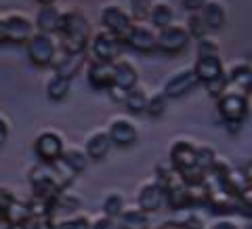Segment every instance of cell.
Masks as SVG:
<instances>
[{
	"mask_svg": "<svg viewBox=\"0 0 252 229\" xmlns=\"http://www.w3.org/2000/svg\"><path fill=\"white\" fill-rule=\"evenodd\" d=\"M0 219H2L6 225H11V227L21 225V223H28V221L32 219L28 202H21V200L15 198V200L9 204V208L2 212V217H0Z\"/></svg>",
	"mask_w": 252,
	"mask_h": 229,
	"instance_id": "603a6c76",
	"label": "cell"
},
{
	"mask_svg": "<svg viewBox=\"0 0 252 229\" xmlns=\"http://www.w3.org/2000/svg\"><path fill=\"white\" fill-rule=\"evenodd\" d=\"M109 97H112L114 101H120V103H122V101H124V97H126V93H128V91H124V89H120V86H109Z\"/></svg>",
	"mask_w": 252,
	"mask_h": 229,
	"instance_id": "74e56055",
	"label": "cell"
},
{
	"mask_svg": "<svg viewBox=\"0 0 252 229\" xmlns=\"http://www.w3.org/2000/svg\"><path fill=\"white\" fill-rule=\"evenodd\" d=\"M89 229H118V223H116V219H109L103 215V217L93 219L89 223Z\"/></svg>",
	"mask_w": 252,
	"mask_h": 229,
	"instance_id": "e575fe53",
	"label": "cell"
},
{
	"mask_svg": "<svg viewBox=\"0 0 252 229\" xmlns=\"http://www.w3.org/2000/svg\"><path fill=\"white\" fill-rule=\"evenodd\" d=\"M91 53H93L94 61L114 63L116 55L120 53V38H116L114 34H109L107 30L94 32L93 42H91Z\"/></svg>",
	"mask_w": 252,
	"mask_h": 229,
	"instance_id": "8992f818",
	"label": "cell"
},
{
	"mask_svg": "<svg viewBox=\"0 0 252 229\" xmlns=\"http://www.w3.org/2000/svg\"><path fill=\"white\" fill-rule=\"evenodd\" d=\"M227 82L235 84V89H240V93L246 95L250 91V84H252V72L246 63H242V65H233L229 76H227Z\"/></svg>",
	"mask_w": 252,
	"mask_h": 229,
	"instance_id": "cb8c5ba5",
	"label": "cell"
},
{
	"mask_svg": "<svg viewBox=\"0 0 252 229\" xmlns=\"http://www.w3.org/2000/svg\"><path fill=\"white\" fill-rule=\"evenodd\" d=\"M198 78H195L193 69H179L177 74H172L166 82H164V97L166 99H179L187 95L191 89H195Z\"/></svg>",
	"mask_w": 252,
	"mask_h": 229,
	"instance_id": "7c38bea8",
	"label": "cell"
},
{
	"mask_svg": "<svg viewBox=\"0 0 252 229\" xmlns=\"http://www.w3.org/2000/svg\"><path fill=\"white\" fill-rule=\"evenodd\" d=\"M91 219L76 215V217H67L63 221H55V229H89Z\"/></svg>",
	"mask_w": 252,
	"mask_h": 229,
	"instance_id": "1f68e13d",
	"label": "cell"
},
{
	"mask_svg": "<svg viewBox=\"0 0 252 229\" xmlns=\"http://www.w3.org/2000/svg\"><path fill=\"white\" fill-rule=\"evenodd\" d=\"M217 152L208 145H198V154H195V166H198L202 172H208L215 168L217 164Z\"/></svg>",
	"mask_w": 252,
	"mask_h": 229,
	"instance_id": "f1b7e54d",
	"label": "cell"
},
{
	"mask_svg": "<svg viewBox=\"0 0 252 229\" xmlns=\"http://www.w3.org/2000/svg\"><path fill=\"white\" fill-rule=\"evenodd\" d=\"M36 26L40 28V32H44V34H55V32H59L61 11L55 4H42L40 11L36 15Z\"/></svg>",
	"mask_w": 252,
	"mask_h": 229,
	"instance_id": "7402d4cb",
	"label": "cell"
},
{
	"mask_svg": "<svg viewBox=\"0 0 252 229\" xmlns=\"http://www.w3.org/2000/svg\"><path fill=\"white\" fill-rule=\"evenodd\" d=\"M200 11H202L200 17L204 21V26H206V30H219V28H223L227 13H225V6H223L220 0H206Z\"/></svg>",
	"mask_w": 252,
	"mask_h": 229,
	"instance_id": "ffe728a7",
	"label": "cell"
},
{
	"mask_svg": "<svg viewBox=\"0 0 252 229\" xmlns=\"http://www.w3.org/2000/svg\"><path fill=\"white\" fill-rule=\"evenodd\" d=\"M0 229H11V227H9V225H6V223H4V221H0Z\"/></svg>",
	"mask_w": 252,
	"mask_h": 229,
	"instance_id": "bcb514c9",
	"label": "cell"
},
{
	"mask_svg": "<svg viewBox=\"0 0 252 229\" xmlns=\"http://www.w3.org/2000/svg\"><path fill=\"white\" fill-rule=\"evenodd\" d=\"M204 2H206V0H181V4H183L185 9H189V11H198V9H202Z\"/></svg>",
	"mask_w": 252,
	"mask_h": 229,
	"instance_id": "60d3db41",
	"label": "cell"
},
{
	"mask_svg": "<svg viewBox=\"0 0 252 229\" xmlns=\"http://www.w3.org/2000/svg\"><path fill=\"white\" fill-rule=\"evenodd\" d=\"M0 42H6L4 40V19L0 17Z\"/></svg>",
	"mask_w": 252,
	"mask_h": 229,
	"instance_id": "ee69618b",
	"label": "cell"
},
{
	"mask_svg": "<svg viewBox=\"0 0 252 229\" xmlns=\"http://www.w3.org/2000/svg\"><path fill=\"white\" fill-rule=\"evenodd\" d=\"M6 137H9V122L4 116H0V145L6 141Z\"/></svg>",
	"mask_w": 252,
	"mask_h": 229,
	"instance_id": "ab89813d",
	"label": "cell"
},
{
	"mask_svg": "<svg viewBox=\"0 0 252 229\" xmlns=\"http://www.w3.org/2000/svg\"><path fill=\"white\" fill-rule=\"evenodd\" d=\"M139 82L137 67L128 61H116L114 63V86H120L124 91L135 89Z\"/></svg>",
	"mask_w": 252,
	"mask_h": 229,
	"instance_id": "44dd1931",
	"label": "cell"
},
{
	"mask_svg": "<svg viewBox=\"0 0 252 229\" xmlns=\"http://www.w3.org/2000/svg\"><path fill=\"white\" fill-rule=\"evenodd\" d=\"M105 132H107L109 141H112V145H120V147H128L132 143H137V139H139L137 126L132 124L128 118H122V116L114 118Z\"/></svg>",
	"mask_w": 252,
	"mask_h": 229,
	"instance_id": "8fae6325",
	"label": "cell"
},
{
	"mask_svg": "<svg viewBox=\"0 0 252 229\" xmlns=\"http://www.w3.org/2000/svg\"><path fill=\"white\" fill-rule=\"evenodd\" d=\"M0 221H2V219H0Z\"/></svg>",
	"mask_w": 252,
	"mask_h": 229,
	"instance_id": "7dc6e473",
	"label": "cell"
},
{
	"mask_svg": "<svg viewBox=\"0 0 252 229\" xmlns=\"http://www.w3.org/2000/svg\"><path fill=\"white\" fill-rule=\"evenodd\" d=\"M84 59H86L84 51L82 53H61V57L55 61V74L72 80V78L80 72Z\"/></svg>",
	"mask_w": 252,
	"mask_h": 229,
	"instance_id": "e0dca14e",
	"label": "cell"
},
{
	"mask_svg": "<svg viewBox=\"0 0 252 229\" xmlns=\"http://www.w3.org/2000/svg\"><path fill=\"white\" fill-rule=\"evenodd\" d=\"M122 103L126 105V109H128L130 114H143L145 107H147V95H145V91H141L135 86V89H130L126 93Z\"/></svg>",
	"mask_w": 252,
	"mask_h": 229,
	"instance_id": "83f0119b",
	"label": "cell"
},
{
	"mask_svg": "<svg viewBox=\"0 0 252 229\" xmlns=\"http://www.w3.org/2000/svg\"><path fill=\"white\" fill-rule=\"evenodd\" d=\"M118 229H154L152 215L139 208H124L116 219Z\"/></svg>",
	"mask_w": 252,
	"mask_h": 229,
	"instance_id": "2e32d148",
	"label": "cell"
},
{
	"mask_svg": "<svg viewBox=\"0 0 252 229\" xmlns=\"http://www.w3.org/2000/svg\"><path fill=\"white\" fill-rule=\"evenodd\" d=\"M166 105H168V99L164 97V93H158V95H154V97H147L145 112L152 118H160L164 112H166Z\"/></svg>",
	"mask_w": 252,
	"mask_h": 229,
	"instance_id": "4dcf8cb0",
	"label": "cell"
},
{
	"mask_svg": "<svg viewBox=\"0 0 252 229\" xmlns=\"http://www.w3.org/2000/svg\"><path fill=\"white\" fill-rule=\"evenodd\" d=\"M89 84L93 89H109L114 84V63L93 61L89 67Z\"/></svg>",
	"mask_w": 252,
	"mask_h": 229,
	"instance_id": "ac0fdd59",
	"label": "cell"
},
{
	"mask_svg": "<svg viewBox=\"0 0 252 229\" xmlns=\"http://www.w3.org/2000/svg\"><path fill=\"white\" fill-rule=\"evenodd\" d=\"M11 227V225H9ZM11 229H34V219H30L28 223H21V225H15V227H11Z\"/></svg>",
	"mask_w": 252,
	"mask_h": 229,
	"instance_id": "b9f144b4",
	"label": "cell"
},
{
	"mask_svg": "<svg viewBox=\"0 0 252 229\" xmlns=\"http://www.w3.org/2000/svg\"><path fill=\"white\" fill-rule=\"evenodd\" d=\"M15 200V194L11 192V189L6 187H0V217H2V212L9 208V204Z\"/></svg>",
	"mask_w": 252,
	"mask_h": 229,
	"instance_id": "d590c367",
	"label": "cell"
},
{
	"mask_svg": "<svg viewBox=\"0 0 252 229\" xmlns=\"http://www.w3.org/2000/svg\"><path fill=\"white\" fill-rule=\"evenodd\" d=\"M34 229H55V221H53V217L34 219Z\"/></svg>",
	"mask_w": 252,
	"mask_h": 229,
	"instance_id": "f35d334b",
	"label": "cell"
},
{
	"mask_svg": "<svg viewBox=\"0 0 252 229\" xmlns=\"http://www.w3.org/2000/svg\"><path fill=\"white\" fill-rule=\"evenodd\" d=\"M219 114L231 126V131H233V126H235V131H238L248 114V97L240 91H235V93L225 91L219 97Z\"/></svg>",
	"mask_w": 252,
	"mask_h": 229,
	"instance_id": "277c9868",
	"label": "cell"
},
{
	"mask_svg": "<svg viewBox=\"0 0 252 229\" xmlns=\"http://www.w3.org/2000/svg\"><path fill=\"white\" fill-rule=\"evenodd\" d=\"M61 51L63 53H82L86 51L89 44V36H91V26L89 19L82 13L72 11L61 15Z\"/></svg>",
	"mask_w": 252,
	"mask_h": 229,
	"instance_id": "6da1fadb",
	"label": "cell"
},
{
	"mask_svg": "<svg viewBox=\"0 0 252 229\" xmlns=\"http://www.w3.org/2000/svg\"><path fill=\"white\" fill-rule=\"evenodd\" d=\"M164 206H166L164 187L158 183V181H147V183H143V187L139 189V196H137V208L147 212V215H154V212H158Z\"/></svg>",
	"mask_w": 252,
	"mask_h": 229,
	"instance_id": "ba28073f",
	"label": "cell"
},
{
	"mask_svg": "<svg viewBox=\"0 0 252 229\" xmlns=\"http://www.w3.org/2000/svg\"><path fill=\"white\" fill-rule=\"evenodd\" d=\"M61 160L65 162L67 166L76 172V175H78V172H82L86 166H89V158H86L84 149H80V147H69V149H63Z\"/></svg>",
	"mask_w": 252,
	"mask_h": 229,
	"instance_id": "4316f807",
	"label": "cell"
},
{
	"mask_svg": "<svg viewBox=\"0 0 252 229\" xmlns=\"http://www.w3.org/2000/svg\"><path fill=\"white\" fill-rule=\"evenodd\" d=\"M4 19V40L6 42H28L32 36V21L23 15L11 13Z\"/></svg>",
	"mask_w": 252,
	"mask_h": 229,
	"instance_id": "5bb4252c",
	"label": "cell"
},
{
	"mask_svg": "<svg viewBox=\"0 0 252 229\" xmlns=\"http://www.w3.org/2000/svg\"><path fill=\"white\" fill-rule=\"evenodd\" d=\"M149 19L156 28H166V26H172V19H175V11H172V6L166 4V2H158L154 4L152 9H149Z\"/></svg>",
	"mask_w": 252,
	"mask_h": 229,
	"instance_id": "d4e9b609",
	"label": "cell"
},
{
	"mask_svg": "<svg viewBox=\"0 0 252 229\" xmlns=\"http://www.w3.org/2000/svg\"><path fill=\"white\" fill-rule=\"evenodd\" d=\"M162 229H189V227H183V225H175V223H164Z\"/></svg>",
	"mask_w": 252,
	"mask_h": 229,
	"instance_id": "7bdbcfd3",
	"label": "cell"
},
{
	"mask_svg": "<svg viewBox=\"0 0 252 229\" xmlns=\"http://www.w3.org/2000/svg\"><path fill=\"white\" fill-rule=\"evenodd\" d=\"M208 229H240V225L235 223L233 219H219V221H215Z\"/></svg>",
	"mask_w": 252,
	"mask_h": 229,
	"instance_id": "8d00e7d4",
	"label": "cell"
},
{
	"mask_svg": "<svg viewBox=\"0 0 252 229\" xmlns=\"http://www.w3.org/2000/svg\"><path fill=\"white\" fill-rule=\"evenodd\" d=\"M124 210V196L122 194H109L103 200V215L109 219H118V215Z\"/></svg>",
	"mask_w": 252,
	"mask_h": 229,
	"instance_id": "f546056e",
	"label": "cell"
},
{
	"mask_svg": "<svg viewBox=\"0 0 252 229\" xmlns=\"http://www.w3.org/2000/svg\"><path fill=\"white\" fill-rule=\"evenodd\" d=\"M101 21H103V30H107L109 34H114L116 38H120V40L132 28L128 13H126L122 6H116V4H109L101 11Z\"/></svg>",
	"mask_w": 252,
	"mask_h": 229,
	"instance_id": "9c48e42d",
	"label": "cell"
},
{
	"mask_svg": "<svg viewBox=\"0 0 252 229\" xmlns=\"http://www.w3.org/2000/svg\"><path fill=\"white\" fill-rule=\"evenodd\" d=\"M69 89H72V80L61 76H51V80L46 82V95H49L51 101H63L69 95Z\"/></svg>",
	"mask_w": 252,
	"mask_h": 229,
	"instance_id": "484cf974",
	"label": "cell"
},
{
	"mask_svg": "<svg viewBox=\"0 0 252 229\" xmlns=\"http://www.w3.org/2000/svg\"><path fill=\"white\" fill-rule=\"evenodd\" d=\"M28 49V57L34 65H55V61L61 57V42H57L55 34H44V32H38V34H32L26 42Z\"/></svg>",
	"mask_w": 252,
	"mask_h": 229,
	"instance_id": "7a4b0ae2",
	"label": "cell"
},
{
	"mask_svg": "<svg viewBox=\"0 0 252 229\" xmlns=\"http://www.w3.org/2000/svg\"><path fill=\"white\" fill-rule=\"evenodd\" d=\"M30 185L34 189V196L49 198V200H55L63 189H65V185L61 183V179L57 177L55 168L44 162L30 170Z\"/></svg>",
	"mask_w": 252,
	"mask_h": 229,
	"instance_id": "3957f363",
	"label": "cell"
},
{
	"mask_svg": "<svg viewBox=\"0 0 252 229\" xmlns=\"http://www.w3.org/2000/svg\"><path fill=\"white\" fill-rule=\"evenodd\" d=\"M187 44H189V34L185 28L166 26L156 34V49L166 55H177L181 51H185Z\"/></svg>",
	"mask_w": 252,
	"mask_h": 229,
	"instance_id": "5b68a950",
	"label": "cell"
},
{
	"mask_svg": "<svg viewBox=\"0 0 252 229\" xmlns=\"http://www.w3.org/2000/svg\"><path fill=\"white\" fill-rule=\"evenodd\" d=\"M206 26H204V21H202V17L200 15H191V17H189V30H187V34L189 36H195V38H206Z\"/></svg>",
	"mask_w": 252,
	"mask_h": 229,
	"instance_id": "d6a6232c",
	"label": "cell"
},
{
	"mask_svg": "<svg viewBox=\"0 0 252 229\" xmlns=\"http://www.w3.org/2000/svg\"><path fill=\"white\" fill-rule=\"evenodd\" d=\"M38 2H40V4H53L55 0H38Z\"/></svg>",
	"mask_w": 252,
	"mask_h": 229,
	"instance_id": "f6af8a7d",
	"label": "cell"
},
{
	"mask_svg": "<svg viewBox=\"0 0 252 229\" xmlns=\"http://www.w3.org/2000/svg\"><path fill=\"white\" fill-rule=\"evenodd\" d=\"M195 154H198V145H193L191 141H175L170 147V166L181 175L191 168H198L195 166Z\"/></svg>",
	"mask_w": 252,
	"mask_h": 229,
	"instance_id": "30bf717a",
	"label": "cell"
},
{
	"mask_svg": "<svg viewBox=\"0 0 252 229\" xmlns=\"http://www.w3.org/2000/svg\"><path fill=\"white\" fill-rule=\"evenodd\" d=\"M34 149H36L38 158H40L44 164H51L55 160H59L65 147H63V139L57 135V132L46 131V132H42V135H38Z\"/></svg>",
	"mask_w": 252,
	"mask_h": 229,
	"instance_id": "4fadbf2b",
	"label": "cell"
},
{
	"mask_svg": "<svg viewBox=\"0 0 252 229\" xmlns=\"http://www.w3.org/2000/svg\"><path fill=\"white\" fill-rule=\"evenodd\" d=\"M122 40L128 44L130 49H135L139 53H149L156 49V32L147 26L132 23V28L128 30V34H126Z\"/></svg>",
	"mask_w": 252,
	"mask_h": 229,
	"instance_id": "9a60e30c",
	"label": "cell"
},
{
	"mask_svg": "<svg viewBox=\"0 0 252 229\" xmlns=\"http://www.w3.org/2000/svg\"><path fill=\"white\" fill-rule=\"evenodd\" d=\"M191 69H193L195 78H198V82H202V84H208L212 80H217V78L225 76L223 61H220L217 51H202Z\"/></svg>",
	"mask_w": 252,
	"mask_h": 229,
	"instance_id": "52a82bcc",
	"label": "cell"
},
{
	"mask_svg": "<svg viewBox=\"0 0 252 229\" xmlns=\"http://www.w3.org/2000/svg\"><path fill=\"white\" fill-rule=\"evenodd\" d=\"M112 149V141H109L105 131H94L93 135L86 139L84 145V154L89 160H103V158L109 154Z\"/></svg>",
	"mask_w": 252,
	"mask_h": 229,
	"instance_id": "d6986e66",
	"label": "cell"
},
{
	"mask_svg": "<svg viewBox=\"0 0 252 229\" xmlns=\"http://www.w3.org/2000/svg\"><path fill=\"white\" fill-rule=\"evenodd\" d=\"M130 6H132V15H135L137 19H143V17H147L149 9H152V4H149V0H130Z\"/></svg>",
	"mask_w": 252,
	"mask_h": 229,
	"instance_id": "836d02e7",
	"label": "cell"
}]
</instances>
